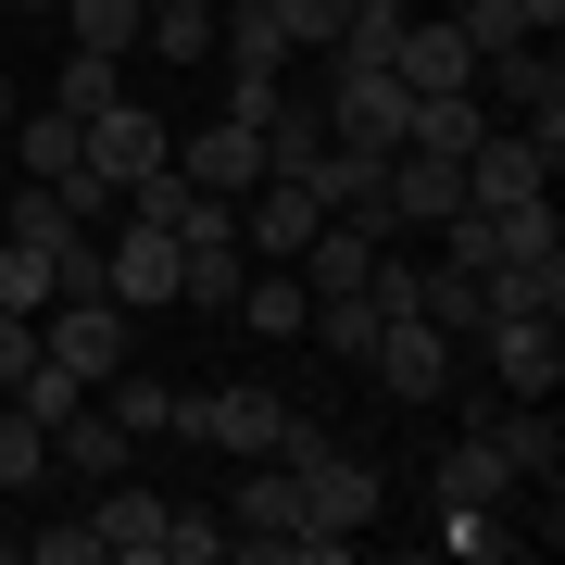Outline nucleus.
<instances>
[{"mask_svg":"<svg viewBox=\"0 0 565 565\" xmlns=\"http://www.w3.org/2000/svg\"><path fill=\"white\" fill-rule=\"evenodd\" d=\"M390 76H403L415 102H427V88H478V51H465V25H452V13H415L403 39H390Z\"/></svg>","mask_w":565,"mask_h":565,"instance_id":"nucleus-13","label":"nucleus"},{"mask_svg":"<svg viewBox=\"0 0 565 565\" xmlns=\"http://www.w3.org/2000/svg\"><path fill=\"white\" fill-rule=\"evenodd\" d=\"M327 226V202L302 177H264V189H239V252L252 264H302V239Z\"/></svg>","mask_w":565,"mask_h":565,"instance_id":"nucleus-10","label":"nucleus"},{"mask_svg":"<svg viewBox=\"0 0 565 565\" xmlns=\"http://www.w3.org/2000/svg\"><path fill=\"white\" fill-rule=\"evenodd\" d=\"M39 465H51V427H39V415L13 403V415H0V503H13V490L39 478Z\"/></svg>","mask_w":565,"mask_h":565,"instance_id":"nucleus-28","label":"nucleus"},{"mask_svg":"<svg viewBox=\"0 0 565 565\" xmlns=\"http://www.w3.org/2000/svg\"><path fill=\"white\" fill-rule=\"evenodd\" d=\"M102 565H163V490H102Z\"/></svg>","mask_w":565,"mask_h":565,"instance_id":"nucleus-18","label":"nucleus"},{"mask_svg":"<svg viewBox=\"0 0 565 565\" xmlns=\"http://www.w3.org/2000/svg\"><path fill=\"white\" fill-rule=\"evenodd\" d=\"M88 403H102V415L126 427V440H151V427H177V390H163V377H139V364H114V377L88 390Z\"/></svg>","mask_w":565,"mask_h":565,"instance_id":"nucleus-21","label":"nucleus"},{"mask_svg":"<svg viewBox=\"0 0 565 565\" xmlns=\"http://www.w3.org/2000/svg\"><path fill=\"white\" fill-rule=\"evenodd\" d=\"M226 553V515H189V503H163V565H214Z\"/></svg>","mask_w":565,"mask_h":565,"instance_id":"nucleus-30","label":"nucleus"},{"mask_svg":"<svg viewBox=\"0 0 565 565\" xmlns=\"http://www.w3.org/2000/svg\"><path fill=\"white\" fill-rule=\"evenodd\" d=\"M415 315L440 327V340H478V327H490V289L465 277V264H427V302H415Z\"/></svg>","mask_w":565,"mask_h":565,"instance_id":"nucleus-24","label":"nucleus"},{"mask_svg":"<svg viewBox=\"0 0 565 565\" xmlns=\"http://www.w3.org/2000/svg\"><path fill=\"white\" fill-rule=\"evenodd\" d=\"M277 427H289V403L264 377H226V390H177V440H202V452H277Z\"/></svg>","mask_w":565,"mask_h":565,"instance_id":"nucleus-3","label":"nucleus"},{"mask_svg":"<svg viewBox=\"0 0 565 565\" xmlns=\"http://www.w3.org/2000/svg\"><path fill=\"white\" fill-rule=\"evenodd\" d=\"M25 364H39V315H13V302H0V390H13Z\"/></svg>","mask_w":565,"mask_h":565,"instance_id":"nucleus-32","label":"nucleus"},{"mask_svg":"<svg viewBox=\"0 0 565 565\" xmlns=\"http://www.w3.org/2000/svg\"><path fill=\"white\" fill-rule=\"evenodd\" d=\"M289 478H302V527H327V541H364V527H377V465L364 452H340V440H315L302 465H289Z\"/></svg>","mask_w":565,"mask_h":565,"instance_id":"nucleus-5","label":"nucleus"},{"mask_svg":"<svg viewBox=\"0 0 565 565\" xmlns=\"http://www.w3.org/2000/svg\"><path fill=\"white\" fill-rule=\"evenodd\" d=\"M503 490H515V465L490 452V427H452L427 452V503H503Z\"/></svg>","mask_w":565,"mask_h":565,"instance_id":"nucleus-16","label":"nucleus"},{"mask_svg":"<svg viewBox=\"0 0 565 565\" xmlns=\"http://www.w3.org/2000/svg\"><path fill=\"white\" fill-rule=\"evenodd\" d=\"M51 452H63V465H76V478H126V452H139V440H126V427H114L102 403H76V415H63V427H51Z\"/></svg>","mask_w":565,"mask_h":565,"instance_id":"nucleus-19","label":"nucleus"},{"mask_svg":"<svg viewBox=\"0 0 565 565\" xmlns=\"http://www.w3.org/2000/svg\"><path fill=\"white\" fill-rule=\"evenodd\" d=\"M51 289H63V277H51V239H25V226H0V302H13V315H39Z\"/></svg>","mask_w":565,"mask_h":565,"instance_id":"nucleus-26","label":"nucleus"},{"mask_svg":"<svg viewBox=\"0 0 565 565\" xmlns=\"http://www.w3.org/2000/svg\"><path fill=\"white\" fill-rule=\"evenodd\" d=\"M13 403H25V415H39V427H63V415H76V403H88V377H63V364L39 352V364H25V377H13Z\"/></svg>","mask_w":565,"mask_h":565,"instance_id":"nucleus-29","label":"nucleus"},{"mask_svg":"<svg viewBox=\"0 0 565 565\" xmlns=\"http://www.w3.org/2000/svg\"><path fill=\"white\" fill-rule=\"evenodd\" d=\"M553 163H565V139H527V126H490V139L465 151V202H490V214H503V202H541V189H553Z\"/></svg>","mask_w":565,"mask_h":565,"instance_id":"nucleus-6","label":"nucleus"},{"mask_svg":"<svg viewBox=\"0 0 565 565\" xmlns=\"http://www.w3.org/2000/svg\"><path fill=\"white\" fill-rule=\"evenodd\" d=\"M515 13H527V25H541V39H553V25H565V0H515Z\"/></svg>","mask_w":565,"mask_h":565,"instance_id":"nucleus-34","label":"nucleus"},{"mask_svg":"<svg viewBox=\"0 0 565 565\" xmlns=\"http://www.w3.org/2000/svg\"><path fill=\"white\" fill-rule=\"evenodd\" d=\"M315 151H327V102H289L277 88V114H264V177H302Z\"/></svg>","mask_w":565,"mask_h":565,"instance_id":"nucleus-22","label":"nucleus"},{"mask_svg":"<svg viewBox=\"0 0 565 565\" xmlns=\"http://www.w3.org/2000/svg\"><path fill=\"white\" fill-rule=\"evenodd\" d=\"M377 302H364V289H327V302H315V327H302V340H327V352H340V364H364V352H377Z\"/></svg>","mask_w":565,"mask_h":565,"instance_id":"nucleus-25","label":"nucleus"},{"mask_svg":"<svg viewBox=\"0 0 565 565\" xmlns=\"http://www.w3.org/2000/svg\"><path fill=\"white\" fill-rule=\"evenodd\" d=\"M51 25H63V39H76V51H139V0H51Z\"/></svg>","mask_w":565,"mask_h":565,"instance_id":"nucleus-23","label":"nucleus"},{"mask_svg":"<svg viewBox=\"0 0 565 565\" xmlns=\"http://www.w3.org/2000/svg\"><path fill=\"white\" fill-rule=\"evenodd\" d=\"M277 39L289 51H327V39H340V0H277Z\"/></svg>","mask_w":565,"mask_h":565,"instance_id":"nucleus-31","label":"nucleus"},{"mask_svg":"<svg viewBox=\"0 0 565 565\" xmlns=\"http://www.w3.org/2000/svg\"><path fill=\"white\" fill-rule=\"evenodd\" d=\"M226 315H239L252 340H302V327H315V289H302V264H252Z\"/></svg>","mask_w":565,"mask_h":565,"instance_id":"nucleus-17","label":"nucleus"},{"mask_svg":"<svg viewBox=\"0 0 565 565\" xmlns=\"http://www.w3.org/2000/svg\"><path fill=\"white\" fill-rule=\"evenodd\" d=\"M177 177H189V189H214V202H239V189H264V126H239V114L189 126V139H177Z\"/></svg>","mask_w":565,"mask_h":565,"instance_id":"nucleus-12","label":"nucleus"},{"mask_svg":"<svg viewBox=\"0 0 565 565\" xmlns=\"http://www.w3.org/2000/svg\"><path fill=\"white\" fill-rule=\"evenodd\" d=\"M364 377H377L390 403H452V340H440L427 315H390L377 352H364Z\"/></svg>","mask_w":565,"mask_h":565,"instance_id":"nucleus-7","label":"nucleus"},{"mask_svg":"<svg viewBox=\"0 0 565 565\" xmlns=\"http://www.w3.org/2000/svg\"><path fill=\"white\" fill-rule=\"evenodd\" d=\"M0 126H13V63H0Z\"/></svg>","mask_w":565,"mask_h":565,"instance_id":"nucleus-35","label":"nucleus"},{"mask_svg":"<svg viewBox=\"0 0 565 565\" xmlns=\"http://www.w3.org/2000/svg\"><path fill=\"white\" fill-rule=\"evenodd\" d=\"M289 541H302V478L277 452H252L239 503H226V553H289Z\"/></svg>","mask_w":565,"mask_h":565,"instance_id":"nucleus-8","label":"nucleus"},{"mask_svg":"<svg viewBox=\"0 0 565 565\" xmlns=\"http://www.w3.org/2000/svg\"><path fill=\"white\" fill-rule=\"evenodd\" d=\"M39 565H102V527H39Z\"/></svg>","mask_w":565,"mask_h":565,"instance_id":"nucleus-33","label":"nucleus"},{"mask_svg":"<svg viewBox=\"0 0 565 565\" xmlns=\"http://www.w3.org/2000/svg\"><path fill=\"white\" fill-rule=\"evenodd\" d=\"M51 102H63V114H102V102H126V63H114V51H63Z\"/></svg>","mask_w":565,"mask_h":565,"instance_id":"nucleus-27","label":"nucleus"},{"mask_svg":"<svg viewBox=\"0 0 565 565\" xmlns=\"http://www.w3.org/2000/svg\"><path fill=\"white\" fill-rule=\"evenodd\" d=\"M102 289H114L126 315L177 302V239H163V226H139V214H114V239H102Z\"/></svg>","mask_w":565,"mask_h":565,"instance_id":"nucleus-11","label":"nucleus"},{"mask_svg":"<svg viewBox=\"0 0 565 565\" xmlns=\"http://www.w3.org/2000/svg\"><path fill=\"white\" fill-rule=\"evenodd\" d=\"M25 13H51V0H25Z\"/></svg>","mask_w":565,"mask_h":565,"instance_id":"nucleus-36","label":"nucleus"},{"mask_svg":"<svg viewBox=\"0 0 565 565\" xmlns=\"http://www.w3.org/2000/svg\"><path fill=\"white\" fill-rule=\"evenodd\" d=\"M39 352L63 364V377L102 390L126 364V302H114V289H51V302H39Z\"/></svg>","mask_w":565,"mask_h":565,"instance_id":"nucleus-2","label":"nucleus"},{"mask_svg":"<svg viewBox=\"0 0 565 565\" xmlns=\"http://www.w3.org/2000/svg\"><path fill=\"white\" fill-rule=\"evenodd\" d=\"M139 39L163 63H214V0H139Z\"/></svg>","mask_w":565,"mask_h":565,"instance_id":"nucleus-20","label":"nucleus"},{"mask_svg":"<svg viewBox=\"0 0 565 565\" xmlns=\"http://www.w3.org/2000/svg\"><path fill=\"white\" fill-rule=\"evenodd\" d=\"M0 163H13L25 189H63V177H76V114H63V102L25 114V102H13V126H0Z\"/></svg>","mask_w":565,"mask_h":565,"instance_id":"nucleus-15","label":"nucleus"},{"mask_svg":"<svg viewBox=\"0 0 565 565\" xmlns=\"http://www.w3.org/2000/svg\"><path fill=\"white\" fill-rule=\"evenodd\" d=\"M76 163H88V177H102L114 202H126L139 177H163V163H177V126H163V114H139V88H126V102L76 114Z\"/></svg>","mask_w":565,"mask_h":565,"instance_id":"nucleus-1","label":"nucleus"},{"mask_svg":"<svg viewBox=\"0 0 565 565\" xmlns=\"http://www.w3.org/2000/svg\"><path fill=\"white\" fill-rule=\"evenodd\" d=\"M403 126H415V88L390 76V63H340L327 76V139H352V151H403Z\"/></svg>","mask_w":565,"mask_h":565,"instance_id":"nucleus-4","label":"nucleus"},{"mask_svg":"<svg viewBox=\"0 0 565 565\" xmlns=\"http://www.w3.org/2000/svg\"><path fill=\"white\" fill-rule=\"evenodd\" d=\"M478 340H490L503 403H553V390H565V340H553V315H490Z\"/></svg>","mask_w":565,"mask_h":565,"instance_id":"nucleus-9","label":"nucleus"},{"mask_svg":"<svg viewBox=\"0 0 565 565\" xmlns=\"http://www.w3.org/2000/svg\"><path fill=\"white\" fill-rule=\"evenodd\" d=\"M377 202H390V226H440V214L465 202V163H440V151H390V163H377Z\"/></svg>","mask_w":565,"mask_h":565,"instance_id":"nucleus-14","label":"nucleus"}]
</instances>
